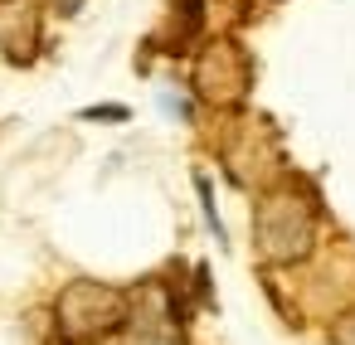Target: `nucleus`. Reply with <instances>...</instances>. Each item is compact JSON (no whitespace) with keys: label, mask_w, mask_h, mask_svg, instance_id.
I'll return each mask as SVG.
<instances>
[{"label":"nucleus","mask_w":355,"mask_h":345,"mask_svg":"<svg viewBox=\"0 0 355 345\" xmlns=\"http://www.w3.org/2000/svg\"><path fill=\"white\" fill-rule=\"evenodd\" d=\"M253 233H258V248L272 258V263H297L311 253V238H316V214L302 195L292 190H277L258 204V219H253Z\"/></svg>","instance_id":"nucleus-2"},{"label":"nucleus","mask_w":355,"mask_h":345,"mask_svg":"<svg viewBox=\"0 0 355 345\" xmlns=\"http://www.w3.org/2000/svg\"><path fill=\"white\" fill-rule=\"evenodd\" d=\"M331 345H355V311L331 326Z\"/></svg>","instance_id":"nucleus-6"},{"label":"nucleus","mask_w":355,"mask_h":345,"mask_svg":"<svg viewBox=\"0 0 355 345\" xmlns=\"http://www.w3.org/2000/svg\"><path fill=\"white\" fill-rule=\"evenodd\" d=\"M83 117H107V122H127V107H88Z\"/></svg>","instance_id":"nucleus-7"},{"label":"nucleus","mask_w":355,"mask_h":345,"mask_svg":"<svg viewBox=\"0 0 355 345\" xmlns=\"http://www.w3.org/2000/svg\"><path fill=\"white\" fill-rule=\"evenodd\" d=\"M54 6H59L64 15H73V10H78V0H54Z\"/></svg>","instance_id":"nucleus-8"},{"label":"nucleus","mask_w":355,"mask_h":345,"mask_svg":"<svg viewBox=\"0 0 355 345\" xmlns=\"http://www.w3.org/2000/svg\"><path fill=\"white\" fill-rule=\"evenodd\" d=\"M248 88V64L234 44H214L205 49V59L195 64V93L209 103H234Z\"/></svg>","instance_id":"nucleus-3"},{"label":"nucleus","mask_w":355,"mask_h":345,"mask_svg":"<svg viewBox=\"0 0 355 345\" xmlns=\"http://www.w3.org/2000/svg\"><path fill=\"white\" fill-rule=\"evenodd\" d=\"M127 321V297L107 282H69L59 297V335L69 345H98Z\"/></svg>","instance_id":"nucleus-1"},{"label":"nucleus","mask_w":355,"mask_h":345,"mask_svg":"<svg viewBox=\"0 0 355 345\" xmlns=\"http://www.w3.org/2000/svg\"><path fill=\"white\" fill-rule=\"evenodd\" d=\"M200 25H205V10H200V0H175V6H171V25H166V35H161L166 54H185V49L195 44Z\"/></svg>","instance_id":"nucleus-4"},{"label":"nucleus","mask_w":355,"mask_h":345,"mask_svg":"<svg viewBox=\"0 0 355 345\" xmlns=\"http://www.w3.org/2000/svg\"><path fill=\"white\" fill-rule=\"evenodd\" d=\"M35 10H25V6H15V10H0V39H6V49L15 54V59H30V49H35Z\"/></svg>","instance_id":"nucleus-5"}]
</instances>
